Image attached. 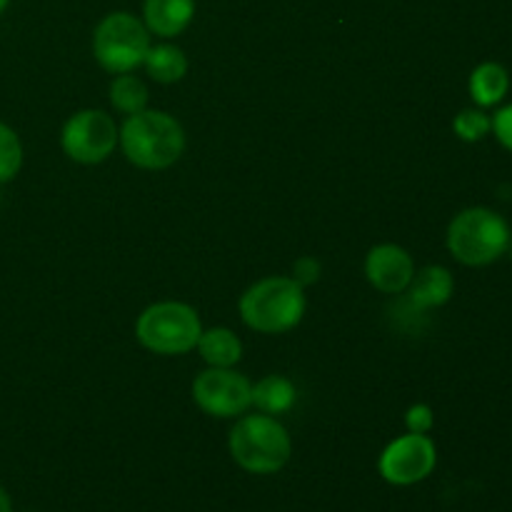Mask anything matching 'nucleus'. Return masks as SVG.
<instances>
[{
	"instance_id": "obj_1",
	"label": "nucleus",
	"mask_w": 512,
	"mask_h": 512,
	"mask_svg": "<svg viewBox=\"0 0 512 512\" xmlns=\"http://www.w3.org/2000/svg\"><path fill=\"white\" fill-rule=\"evenodd\" d=\"M125 158L143 170H165L178 163L185 150V130L163 110L128 115L118 138Z\"/></svg>"
},
{
	"instance_id": "obj_2",
	"label": "nucleus",
	"mask_w": 512,
	"mask_h": 512,
	"mask_svg": "<svg viewBox=\"0 0 512 512\" xmlns=\"http://www.w3.org/2000/svg\"><path fill=\"white\" fill-rule=\"evenodd\" d=\"M230 458L250 475H275L288 465L293 440L273 415H243L228 438Z\"/></svg>"
},
{
	"instance_id": "obj_3",
	"label": "nucleus",
	"mask_w": 512,
	"mask_h": 512,
	"mask_svg": "<svg viewBox=\"0 0 512 512\" xmlns=\"http://www.w3.org/2000/svg\"><path fill=\"white\" fill-rule=\"evenodd\" d=\"M305 288L295 278H263L240 298V318L250 330L280 335L293 330L305 315Z\"/></svg>"
},
{
	"instance_id": "obj_4",
	"label": "nucleus",
	"mask_w": 512,
	"mask_h": 512,
	"mask_svg": "<svg viewBox=\"0 0 512 512\" xmlns=\"http://www.w3.org/2000/svg\"><path fill=\"white\" fill-rule=\"evenodd\" d=\"M510 225L490 208H465L450 220L448 250L458 263L483 268L508 253Z\"/></svg>"
},
{
	"instance_id": "obj_5",
	"label": "nucleus",
	"mask_w": 512,
	"mask_h": 512,
	"mask_svg": "<svg viewBox=\"0 0 512 512\" xmlns=\"http://www.w3.org/2000/svg\"><path fill=\"white\" fill-rule=\"evenodd\" d=\"M203 325L195 308L175 300L155 303L138 315L135 338L155 355H183L198 345Z\"/></svg>"
},
{
	"instance_id": "obj_6",
	"label": "nucleus",
	"mask_w": 512,
	"mask_h": 512,
	"mask_svg": "<svg viewBox=\"0 0 512 512\" xmlns=\"http://www.w3.org/2000/svg\"><path fill=\"white\" fill-rule=\"evenodd\" d=\"M150 50V30L130 13H110L98 23L93 35L95 60L108 73H133L143 65Z\"/></svg>"
},
{
	"instance_id": "obj_7",
	"label": "nucleus",
	"mask_w": 512,
	"mask_h": 512,
	"mask_svg": "<svg viewBox=\"0 0 512 512\" xmlns=\"http://www.w3.org/2000/svg\"><path fill=\"white\" fill-rule=\"evenodd\" d=\"M118 138L120 128L115 125L113 115H108L105 110H80V113L70 115L68 123L63 125L60 145L75 163L98 165L113 155Z\"/></svg>"
},
{
	"instance_id": "obj_8",
	"label": "nucleus",
	"mask_w": 512,
	"mask_h": 512,
	"mask_svg": "<svg viewBox=\"0 0 512 512\" xmlns=\"http://www.w3.org/2000/svg\"><path fill=\"white\" fill-rule=\"evenodd\" d=\"M438 465V448L430 440V435L408 433L395 438L393 443L385 445L380 453L378 470L385 483L395 488H410L433 475Z\"/></svg>"
},
{
	"instance_id": "obj_9",
	"label": "nucleus",
	"mask_w": 512,
	"mask_h": 512,
	"mask_svg": "<svg viewBox=\"0 0 512 512\" xmlns=\"http://www.w3.org/2000/svg\"><path fill=\"white\" fill-rule=\"evenodd\" d=\"M193 400L213 418H235L253 405V385L233 368H208L195 378Z\"/></svg>"
},
{
	"instance_id": "obj_10",
	"label": "nucleus",
	"mask_w": 512,
	"mask_h": 512,
	"mask_svg": "<svg viewBox=\"0 0 512 512\" xmlns=\"http://www.w3.org/2000/svg\"><path fill=\"white\" fill-rule=\"evenodd\" d=\"M365 275H368L370 285L375 290L398 295L408 290L410 280L415 275V263L408 250L400 248V245H375L368 258H365Z\"/></svg>"
},
{
	"instance_id": "obj_11",
	"label": "nucleus",
	"mask_w": 512,
	"mask_h": 512,
	"mask_svg": "<svg viewBox=\"0 0 512 512\" xmlns=\"http://www.w3.org/2000/svg\"><path fill=\"white\" fill-rule=\"evenodd\" d=\"M453 273L443 265H428L413 275L408 285V300L415 310H433L453 298Z\"/></svg>"
},
{
	"instance_id": "obj_12",
	"label": "nucleus",
	"mask_w": 512,
	"mask_h": 512,
	"mask_svg": "<svg viewBox=\"0 0 512 512\" xmlns=\"http://www.w3.org/2000/svg\"><path fill=\"white\" fill-rule=\"evenodd\" d=\"M195 0H145L143 23L158 38H175L190 25Z\"/></svg>"
},
{
	"instance_id": "obj_13",
	"label": "nucleus",
	"mask_w": 512,
	"mask_h": 512,
	"mask_svg": "<svg viewBox=\"0 0 512 512\" xmlns=\"http://www.w3.org/2000/svg\"><path fill=\"white\" fill-rule=\"evenodd\" d=\"M470 98L478 108H493V105H500L505 100L510 90V73L505 70V65L493 63H480L478 68L470 73Z\"/></svg>"
},
{
	"instance_id": "obj_14",
	"label": "nucleus",
	"mask_w": 512,
	"mask_h": 512,
	"mask_svg": "<svg viewBox=\"0 0 512 512\" xmlns=\"http://www.w3.org/2000/svg\"><path fill=\"white\" fill-rule=\"evenodd\" d=\"M195 348H198V353L203 355L210 368H233L243 358V343L228 328L203 330Z\"/></svg>"
},
{
	"instance_id": "obj_15",
	"label": "nucleus",
	"mask_w": 512,
	"mask_h": 512,
	"mask_svg": "<svg viewBox=\"0 0 512 512\" xmlns=\"http://www.w3.org/2000/svg\"><path fill=\"white\" fill-rule=\"evenodd\" d=\"M253 405L265 415H283L295 405L293 380L283 375H265L253 385Z\"/></svg>"
},
{
	"instance_id": "obj_16",
	"label": "nucleus",
	"mask_w": 512,
	"mask_h": 512,
	"mask_svg": "<svg viewBox=\"0 0 512 512\" xmlns=\"http://www.w3.org/2000/svg\"><path fill=\"white\" fill-rule=\"evenodd\" d=\"M143 65L145 70H148L150 78L165 85L178 83V80L188 73V58H185V53L178 48V45H170V43L150 45Z\"/></svg>"
},
{
	"instance_id": "obj_17",
	"label": "nucleus",
	"mask_w": 512,
	"mask_h": 512,
	"mask_svg": "<svg viewBox=\"0 0 512 512\" xmlns=\"http://www.w3.org/2000/svg\"><path fill=\"white\" fill-rule=\"evenodd\" d=\"M110 103L120 113L135 115L148 105V88H145L143 80L130 73L115 75V80L110 83Z\"/></svg>"
},
{
	"instance_id": "obj_18",
	"label": "nucleus",
	"mask_w": 512,
	"mask_h": 512,
	"mask_svg": "<svg viewBox=\"0 0 512 512\" xmlns=\"http://www.w3.org/2000/svg\"><path fill=\"white\" fill-rule=\"evenodd\" d=\"M23 168V143L10 125L0 123V185L15 180Z\"/></svg>"
},
{
	"instance_id": "obj_19",
	"label": "nucleus",
	"mask_w": 512,
	"mask_h": 512,
	"mask_svg": "<svg viewBox=\"0 0 512 512\" xmlns=\"http://www.w3.org/2000/svg\"><path fill=\"white\" fill-rule=\"evenodd\" d=\"M453 130L465 143H480L490 133V115L483 108H465L455 115Z\"/></svg>"
},
{
	"instance_id": "obj_20",
	"label": "nucleus",
	"mask_w": 512,
	"mask_h": 512,
	"mask_svg": "<svg viewBox=\"0 0 512 512\" xmlns=\"http://www.w3.org/2000/svg\"><path fill=\"white\" fill-rule=\"evenodd\" d=\"M405 425H408V433L428 435L435 425L433 408H430V405H423V403L408 408V413H405Z\"/></svg>"
},
{
	"instance_id": "obj_21",
	"label": "nucleus",
	"mask_w": 512,
	"mask_h": 512,
	"mask_svg": "<svg viewBox=\"0 0 512 512\" xmlns=\"http://www.w3.org/2000/svg\"><path fill=\"white\" fill-rule=\"evenodd\" d=\"M490 133L498 138V143L503 145L505 150H510L512 153V103L505 105V108H500L498 113L490 118Z\"/></svg>"
},
{
	"instance_id": "obj_22",
	"label": "nucleus",
	"mask_w": 512,
	"mask_h": 512,
	"mask_svg": "<svg viewBox=\"0 0 512 512\" xmlns=\"http://www.w3.org/2000/svg\"><path fill=\"white\" fill-rule=\"evenodd\" d=\"M293 278L298 280L300 285H310V283H315V280L320 278V263L315 258H310V255H303V258L298 260V263H295V268H293Z\"/></svg>"
},
{
	"instance_id": "obj_23",
	"label": "nucleus",
	"mask_w": 512,
	"mask_h": 512,
	"mask_svg": "<svg viewBox=\"0 0 512 512\" xmlns=\"http://www.w3.org/2000/svg\"><path fill=\"white\" fill-rule=\"evenodd\" d=\"M0 512H13V500L5 493L3 485H0Z\"/></svg>"
},
{
	"instance_id": "obj_24",
	"label": "nucleus",
	"mask_w": 512,
	"mask_h": 512,
	"mask_svg": "<svg viewBox=\"0 0 512 512\" xmlns=\"http://www.w3.org/2000/svg\"><path fill=\"white\" fill-rule=\"evenodd\" d=\"M8 5H10V0H0V15L5 13V8H8Z\"/></svg>"
},
{
	"instance_id": "obj_25",
	"label": "nucleus",
	"mask_w": 512,
	"mask_h": 512,
	"mask_svg": "<svg viewBox=\"0 0 512 512\" xmlns=\"http://www.w3.org/2000/svg\"><path fill=\"white\" fill-rule=\"evenodd\" d=\"M508 253H510V258H512V235H510V245H508Z\"/></svg>"
}]
</instances>
